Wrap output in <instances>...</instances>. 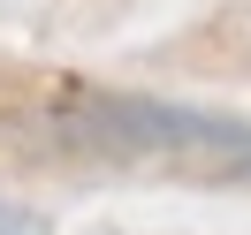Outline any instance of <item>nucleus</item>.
I'll return each instance as SVG.
<instances>
[{
	"instance_id": "f257e3e1",
	"label": "nucleus",
	"mask_w": 251,
	"mask_h": 235,
	"mask_svg": "<svg viewBox=\"0 0 251 235\" xmlns=\"http://www.w3.org/2000/svg\"><path fill=\"white\" fill-rule=\"evenodd\" d=\"M0 235H46V220H38L31 205H16V197H0Z\"/></svg>"
}]
</instances>
